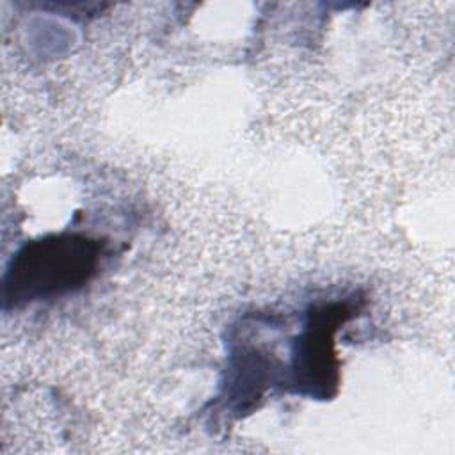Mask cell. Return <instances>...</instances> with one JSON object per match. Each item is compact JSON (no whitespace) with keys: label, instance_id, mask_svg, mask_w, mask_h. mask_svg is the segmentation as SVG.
Returning <instances> with one entry per match:
<instances>
[{"label":"cell","instance_id":"1","mask_svg":"<svg viewBox=\"0 0 455 455\" xmlns=\"http://www.w3.org/2000/svg\"><path fill=\"white\" fill-rule=\"evenodd\" d=\"M105 242L59 233L27 242L11 258L2 277L4 309L60 299L84 288L100 270Z\"/></svg>","mask_w":455,"mask_h":455},{"label":"cell","instance_id":"2","mask_svg":"<svg viewBox=\"0 0 455 455\" xmlns=\"http://www.w3.org/2000/svg\"><path fill=\"white\" fill-rule=\"evenodd\" d=\"M359 309L354 299L334 300L309 309L300 334L293 341L290 391L311 398H331L338 391L339 364L334 352V334Z\"/></svg>","mask_w":455,"mask_h":455}]
</instances>
